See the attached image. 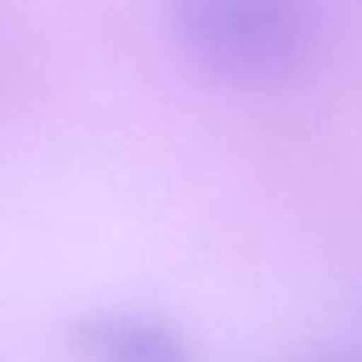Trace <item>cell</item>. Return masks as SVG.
I'll return each instance as SVG.
<instances>
[{
  "mask_svg": "<svg viewBox=\"0 0 362 362\" xmlns=\"http://www.w3.org/2000/svg\"><path fill=\"white\" fill-rule=\"evenodd\" d=\"M356 362H362V359H356Z\"/></svg>",
  "mask_w": 362,
  "mask_h": 362,
  "instance_id": "obj_4",
  "label": "cell"
},
{
  "mask_svg": "<svg viewBox=\"0 0 362 362\" xmlns=\"http://www.w3.org/2000/svg\"><path fill=\"white\" fill-rule=\"evenodd\" d=\"M300 362H356L354 356H342V354H311Z\"/></svg>",
  "mask_w": 362,
  "mask_h": 362,
  "instance_id": "obj_3",
  "label": "cell"
},
{
  "mask_svg": "<svg viewBox=\"0 0 362 362\" xmlns=\"http://www.w3.org/2000/svg\"><path fill=\"white\" fill-rule=\"evenodd\" d=\"M71 345L85 362H192L164 322L133 314H96L74 322Z\"/></svg>",
  "mask_w": 362,
  "mask_h": 362,
  "instance_id": "obj_2",
  "label": "cell"
},
{
  "mask_svg": "<svg viewBox=\"0 0 362 362\" xmlns=\"http://www.w3.org/2000/svg\"><path fill=\"white\" fill-rule=\"evenodd\" d=\"M170 23L206 74L243 90L291 79L314 40L311 0H170Z\"/></svg>",
  "mask_w": 362,
  "mask_h": 362,
  "instance_id": "obj_1",
  "label": "cell"
}]
</instances>
